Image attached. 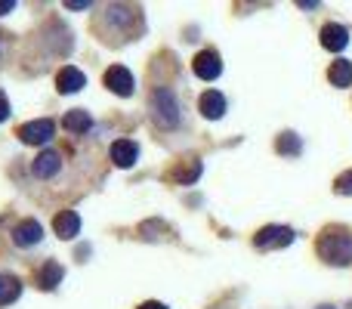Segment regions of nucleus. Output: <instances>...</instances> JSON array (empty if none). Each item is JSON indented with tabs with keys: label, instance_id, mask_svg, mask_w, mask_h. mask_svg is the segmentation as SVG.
<instances>
[{
	"label": "nucleus",
	"instance_id": "obj_8",
	"mask_svg": "<svg viewBox=\"0 0 352 309\" xmlns=\"http://www.w3.org/2000/svg\"><path fill=\"white\" fill-rule=\"evenodd\" d=\"M43 238V226L37 223V220H22V223L12 229V242L19 244V248H31V244H37Z\"/></svg>",
	"mask_w": 352,
	"mask_h": 309
},
{
	"label": "nucleus",
	"instance_id": "obj_6",
	"mask_svg": "<svg viewBox=\"0 0 352 309\" xmlns=\"http://www.w3.org/2000/svg\"><path fill=\"white\" fill-rule=\"evenodd\" d=\"M105 87H109L111 93H118V96H130L133 87H136V81L124 65H111L109 72H105Z\"/></svg>",
	"mask_w": 352,
	"mask_h": 309
},
{
	"label": "nucleus",
	"instance_id": "obj_14",
	"mask_svg": "<svg viewBox=\"0 0 352 309\" xmlns=\"http://www.w3.org/2000/svg\"><path fill=\"white\" fill-rule=\"evenodd\" d=\"M62 275H65V273H62V266H59V263H56V260H50V263H43V269H41V273H37V285H41L43 291H53V288L62 281Z\"/></svg>",
	"mask_w": 352,
	"mask_h": 309
},
{
	"label": "nucleus",
	"instance_id": "obj_15",
	"mask_svg": "<svg viewBox=\"0 0 352 309\" xmlns=\"http://www.w3.org/2000/svg\"><path fill=\"white\" fill-rule=\"evenodd\" d=\"M328 81H331L334 87H352V62L337 59L334 65L328 68Z\"/></svg>",
	"mask_w": 352,
	"mask_h": 309
},
{
	"label": "nucleus",
	"instance_id": "obj_5",
	"mask_svg": "<svg viewBox=\"0 0 352 309\" xmlns=\"http://www.w3.org/2000/svg\"><path fill=\"white\" fill-rule=\"evenodd\" d=\"M192 68L201 81H217L219 74H223V62H219V56L213 53V50H201V53L195 56Z\"/></svg>",
	"mask_w": 352,
	"mask_h": 309
},
{
	"label": "nucleus",
	"instance_id": "obj_25",
	"mask_svg": "<svg viewBox=\"0 0 352 309\" xmlns=\"http://www.w3.org/2000/svg\"><path fill=\"white\" fill-rule=\"evenodd\" d=\"M322 309H334V306H322Z\"/></svg>",
	"mask_w": 352,
	"mask_h": 309
},
{
	"label": "nucleus",
	"instance_id": "obj_17",
	"mask_svg": "<svg viewBox=\"0 0 352 309\" xmlns=\"http://www.w3.org/2000/svg\"><path fill=\"white\" fill-rule=\"evenodd\" d=\"M65 130H72V134H87L90 130V111H84V109H74V111H65Z\"/></svg>",
	"mask_w": 352,
	"mask_h": 309
},
{
	"label": "nucleus",
	"instance_id": "obj_1",
	"mask_svg": "<svg viewBox=\"0 0 352 309\" xmlns=\"http://www.w3.org/2000/svg\"><path fill=\"white\" fill-rule=\"evenodd\" d=\"M318 257L331 266H349L352 263V235L346 229H324L318 238Z\"/></svg>",
	"mask_w": 352,
	"mask_h": 309
},
{
	"label": "nucleus",
	"instance_id": "obj_3",
	"mask_svg": "<svg viewBox=\"0 0 352 309\" xmlns=\"http://www.w3.org/2000/svg\"><path fill=\"white\" fill-rule=\"evenodd\" d=\"M291 242H294V232L287 226H263L254 235V244L260 251H278V248H287Z\"/></svg>",
	"mask_w": 352,
	"mask_h": 309
},
{
	"label": "nucleus",
	"instance_id": "obj_23",
	"mask_svg": "<svg viewBox=\"0 0 352 309\" xmlns=\"http://www.w3.org/2000/svg\"><path fill=\"white\" fill-rule=\"evenodd\" d=\"M12 10H16L12 0H0V16H6V12H12Z\"/></svg>",
	"mask_w": 352,
	"mask_h": 309
},
{
	"label": "nucleus",
	"instance_id": "obj_2",
	"mask_svg": "<svg viewBox=\"0 0 352 309\" xmlns=\"http://www.w3.org/2000/svg\"><path fill=\"white\" fill-rule=\"evenodd\" d=\"M152 118L158 127L164 130H173L176 124H179V105H176V96L170 90H155L152 93Z\"/></svg>",
	"mask_w": 352,
	"mask_h": 309
},
{
	"label": "nucleus",
	"instance_id": "obj_18",
	"mask_svg": "<svg viewBox=\"0 0 352 309\" xmlns=\"http://www.w3.org/2000/svg\"><path fill=\"white\" fill-rule=\"evenodd\" d=\"M198 176H201V161H182L170 173V180L179 182V186H188V182H195Z\"/></svg>",
	"mask_w": 352,
	"mask_h": 309
},
{
	"label": "nucleus",
	"instance_id": "obj_11",
	"mask_svg": "<svg viewBox=\"0 0 352 309\" xmlns=\"http://www.w3.org/2000/svg\"><path fill=\"white\" fill-rule=\"evenodd\" d=\"M56 87H59V93H78V90H84L87 87V78H84L80 68L65 65L59 74H56Z\"/></svg>",
	"mask_w": 352,
	"mask_h": 309
},
{
	"label": "nucleus",
	"instance_id": "obj_9",
	"mask_svg": "<svg viewBox=\"0 0 352 309\" xmlns=\"http://www.w3.org/2000/svg\"><path fill=\"white\" fill-rule=\"evenodd\" d=\"M53 229H56V235H59L62 242H72V238H78V232H80V217H78L74 211H62V213H56Z\"/></svg>",
	"mask_w": 352,
	"mask_h": 309
},
{
	"label": "nucleus",
	"instance_id": "obj_7",
	"mask_svg": "<svg viewBox=\"0 0 352 309\" xmlns=\"http://www.w3.org/2000/svg\"><path fill=\"white\" fill-rule=\"evenodd\" d=\"M318 37H322V47L331 50V53H340V50H346V43H349V31L343 28V25H337V22L324 25Z\"/></svg>",
	"mask_w": 352,
	"mask_h": 309
},
{
	"label": "nucleus",
	"instance_id": "obj_16",
	"mask_svg": "<svg viewBox=\"0 0 352 309\" xmlns=\"http://www.w3.org/2000/svg\"><path fill=\"white\" fill-rule=\"evenodd\" d=\"M22 294V281L16 275H0V306H10Z\"/></svg>",
	"mask_w": 352,
	"mask_h": 309
},
{
	"label": "nucleus",
	"instance_id": "obj_21",
	"mask_svg": "<svg viewBox=\"0 0 352 309\" xmlns=\"http://www.w3.org/2000/svg\"><path fill=\"white\" fill-rule=\"evenodd\" d=\"M6 118H10V99H6V93L0 90V124H3Z\"/></svg>",
	"mask_w": 352,
	"mask_h": 309
},
{
	"label": "nucleus",
	"instance_id": "obj_12",
	"mask_svg": "<svg viewBox=\"0 0 352 309\" xmlns=\"http://www.w3.org/2000/svg\"><path fill=\"white\" fill-rule=\"evenodd\" d=\"M136 158H140V149H136L133 140H118L115 146H111V161L118 164V167H133Z\"/></svg>",
	"mask_w": 352,
	"mask_h": 309
},
{
	"label": "nucleus",
	"instance_id": "obj_4",
	"mask_svg": "<svg viewBox=\"0 0 352 309\" xmlns=\"http://www.w3.org/2000/svg\"><path fill=\"white\" fill-rule=\"evenodd\" d=\"M56 134L53 121L50 118H41V121H28L19 127V140L25 142V146H43V142H50Z\"/></svg>",
	"mask_w": 352,
	"mask_h": 309
},
{
	"label": "nucleus",
	"instance_id": "obj_10",
	"mask_svg": "<svg viewBox=\"0 0 352 309\" xmlns=\"http://www.w3.org/2000/svg\"><path fill=\"white\" fill-rule=\"evenodd\" d=\"M62 167V155L53 152V149H47V152H41L34 158V164H31V170H34V176H41V180H50V176H56Z\"/></svg>",
	"mask_w": 352,
	"mask_h": 309
},
{
	"label": "nucleus",
	"instance_id": "obj_20",
	"mask_svg": "<svg viewBox=\"0 0 352 309\" xmlns=\"http://www.w3.org/2000/svg\"><path fill=\"white\" fill-rule=\"evenodd\" d=\"M334 189H337V192H340V195H352V170H346V173H340V176H337Z\"/></svg>",
	"mask_w": 352,
	"mask_h": 309
},
{
	"label": "nucleus",
	"instance_id": "obj_19",
	"mask_svg": "<svg viewBox=\"0 0 352 309\" xmlns=\"http://www.w3.org/2000/svg\"><path fill=\"white\" fill-rule=\"evenodd\" d=\"M275 149H278V155H300L303 152V142H300L297 134H281Z\"/></svg>",
	"mask_w": 352,
	"mask_h": 309
},
{
	"label": "nucleus",
	"instance_id": "obj_22",
	"mask_svg": "<svg viewBox=\"0 0 352 309\" xmlns=\"http://www.w3.org/2000/svg\"><path fill=\"white\" fill-rule=\"evenodd\" d=\"M65 10H90V0H68Z\"/></svg>",
	"mask_w": 352,
	"mask_h": 309
},
{
	"label": "nucleus",
	"instance_id": "obj_13",
	"mask_svg": "<svg viewBox=\"0 0 352 309\" xmlns=\"http://www.w3.org/2000/svg\"><path fill=\"white\" fill-rule=\"evenodd\" d=\"M198 105H201V115L210 118V121H219V118L226 115V96L217 90H207Z\"/></svg>",
	"mask_w": 352,
	"mask_h": 309
},
{
	"label": "nucleus",
	"instance_id": "obj_24",
	"mask_svg": "<svg viewBox=\"0 0 352 309\" xmlns=\"http://www.w3.org/2000/svg\"><path fill=\"white\" fill-rule=\"evenodd\" d=\"M140 309H167L164 303H158V300H148V303H142Z\"/></svg>",
	"mask_w": 352,
	"mask_h": 309
}]
</instances>
